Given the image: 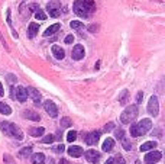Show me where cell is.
Listing matches in <instances>:
<instances>
[{"mask_svg":"<svg viewBox=\"0 0 165 164\" xmlns=\"http://www.w3.org/2000/svg\"><path fill=\"white\" fill-rule=\"evenodd\" d=\"M64 150H65V147H64L62 144H58V145H54V147H52V151H54V153H58V154H61Z\"/></svg>","mask_w":165,"mask_h":164,"instance_id":"cell-33","label":"cell"},{"mask_svg":"<svg viewBox=\"0 0 165 164\" xmlns=\"http://www.w3.org/2000/svg\"><path fill=\"white\" fill-rule=\"evenodd\" d=\"M60 164H71V163H70V161H68V160L62 158V160H61V161H60Z\"/></svg>","mask_w":165,"mask_h":164,"instance_id":"cell-42","label":"cell"},{"mask_svg":"<svg viewBox=\"0 0 165 164\" xmlns=\"http://www.w3.org/2000/svg\"><path fill=\"white\" fill-rule=\"evenodd\" d=\"M87 29H88V32L94 33V32L99 31V26H97V25H90V26H87Z\"/></svg>","mask_w":165,"mask_h":164,"instance_id":"cell-35","label":"cell"},{"mask_svg":"<svg viewBox=\"0 0 165 164\" xmlns=\"http://www.w3.org/2000/svg\"><path fill=\"white\" fill-rule=\"evenodd\" d=\"M26 90H28V96H31V97L33 99L35 103H39V102H41V93H39L36 89L35 87H28Z\"/></svg>","mask_w":165,"mask_h":164,"instance_id":"cell-14","label":"cell"},{"mask_svg":"<svg viewBox=\"0 0 165 164\" xmlns=\"http://www.w3.org/2000/svg\"><path fill=\"white\" fill-rule=\"evenodd\" d=\"M84 54H86V49H84V47L82 45H75L74 48H72V52H71V57H72V60H81V58H84Z\"/></svg>","mask_w":165,"mask_h":164,"instance_id":"cell-11","label":"cell"},{"mask_svg":"<svg viewBox=\"0 0 165 164\" xmlns=\"http://www.w3.org/2000/svg\"><path fill=\"white\" fill-rule=\"evenodd\" d=\"M115 137L117 138V139H123V138H125V131H123V129H116Z\"/></svg>","mask_w":165,"mask_h":164,"instance_id":"cell-34","label":"cell"},{"mask_svg":"<svg viewBox=\"0 0 165 164\" xmlns=\"http://www.w3.org/2000/svg\"><path fill=\"white\" fill-rule=\"evenodd\" d=\"M70 26H71L72 29H75V31H80L81 28H84V25H82L81 22H78V21H71Z\"/></svg>","mask_w":165,"mask_h":164,"instance_id":"cell-29","label":"cell"},{"mask_svg":"<svg viewBox=\"0 0 165 164\" xmlns=\"http://www.w3.org/2000/svg\"><path fill=\"white\" fill-rule=\"evenodd\" d=\"M75 139H77V132L75 131H70L67 134V141L68 142H74Z\"/></svg>","mask_w":165,"mask_h":164,"instance_id":"cell-27","label":"cell"},{"mask_svg":"<svg viewBox=\"0 0 165 164\" xmlns=\"http://www.w3.org/2000/svg\"><path fill=\"white\" fill-rule=\"evenodd\" d=\"M82 2H84V5L88 7V10L94 12V9H96V3H94L93 0H82Z\"/></svg>","mask_w":165,"mask_h":164,"instance_id":"cell-30","label":"cell"},{"mask_svg":"<svg viewBox=\"0 0 165 164\" xmlns=\"http://www.w3.org/2000/svg\"><path fill=\"white\" fill-rule=\"evenodd\" d=\"M38 29H39V25L38 23H31L29 28H28V36L32 39L36 36V33H38Z\"/></svg>","mask_w":165,"mask_h":164,"instance_id":"cell-18","label":"cell"},{"mask_svg":"<svg viewBox=\"0 0 165 164\" xmlns=\"http://www.w3.org/2000/svg\"><path fill=\"white\" fill-rule=\"evenodd\" d=\"M113 163H115V161H113V158H109L107 161H106V164H113Z\"/></svg>","mask_w":165,"mask_h":164,"instance_id":"cell-44","label":"cell"},{"mask_svg":"<svg viewBox=\"0 0 165 164\" xmlns=\"http://www.w3.org/2000/svg\"><path fill=\"white\" fill-rule=\"evenodd\" d=\"M7 82L10 83V84H13V83H16V77L13 76V74H7Z\"/></svg>","mask_w":165,"mask_h":164,"instance_id":"cell-36","label":"cell"},{"mask_svg":"<svg viewBox=\"0 0 165 164\" xmlns=\"http://www.w3.org/2000/svg\"><path fill=\"white\" fill-rule=\"evenodd\" d=\"M5 94V90H3V86H2V83H0V96H3Z\"/></svg>","mask_w":165,"mask_h":164,"instance_id":"cell-43","label":"cell"},{"mask_svg":"<svg viewBox=\"0 0 165 164\" xmlns=\"http://www.w3.org/2000/svg\"><path fill=\"white\" fill-rule=\"evenodd\" d=\"M142 99H143V93H142V92H139L138 96H136V103H141V102H142Z\"/></svg>","mask_w":165,"mask_h":164,"instance_id":"cell-40","label":"cell"},{"mask_svg":"<svg viewBox=\"0 0 165 164\" xmlns=\"http://www.w3.org/2000/svg\"><path fill=\"white\" fill-rule=\"evenodd\" d=\"M44 109L46 110V113H48L51 118H57V116H58V108H57V105H55L54 102H51V100L44 102Z\"/></svg>","mask_w":165,"mask_h":164,"instance_id":"cell-7","label":"cell"},{"mask_svg":"<svg viewBox=\"0 0 165 164\" xmlns=\"http://www.w3.org/2000/svg\"><path fill=\"white\" fill-rule=\"evenodd\" d=\"M23 116H25L26 119H31V120H39L41 119L39 113L33 112V110H25V112H23Z\"/></svg>","mask_w":165,"mask_h":164,"instance_id":"cell-19","label":"cell"},{"mask_svg":"<svg viewBox=\"0 0 165 164\" xmlns=\"http://www.w3.org/2000/svg\"><path fill=\"white\" fill-rule=\"evenodd\" d=\"M0 129L5 132L6 135L9 137H13L15 139H23V132L20 131V128L15 124H10V122H2L0 124Z\"/></svg>","mask_w":165,"mask_h":164,"instance_id":"cell-2","label":"cell"},{"mask_svg":"<svg viewBox=\"0 0 165 164\" xmlns=\"http://www.w3.org/2000/svg\"><path fill=\"white\" fill-rule=\"evenodd\" d=\"M72 10H74V13H75L77 16L84 17V19L90 17V13H91V12L88 10L87 6L84 5L82 0H75V2H74V5H72Z\"/></svg>","mask_w":165,"mask_h":164,"instance_id":"cell-4","label":"cell"},{"mask_svg":"<svg viewBox=\"0 0 165 164\" xmlns=\"http://www.w3.org/2000/svg\"><path fill=\"white\" fill-rule=\"evenodd\" d=\"M35 17H36V19H39V21H45V19H46V15L44 13V10L36 9V10H35Z\"/></svg>","mask_w":165,"mask_h":164,"instance_id":"cell-26","label":"cell"},{"mask_svg":"<svg viewBox=\"0 0 165 164\" xmlns=\"http://www.w3.org/2000/svg\"><path fill=\"white\" fill-rule=\"evenodd\" d=\"M71 119H70V118H62V119H61V128H70V126H71Z\"/></svg>","mask_w":165,"mask_h":164,"instance_id":"cell-28","label":"cell"},{"mask_svg":"<svg viewBox=\"0 0 165 164\" xmlns=\"http://www.w3.org/2000/svg\"><path fill=\"white\" fill-rule=\"evenodd\" d=\"M127 97H129V92L127 90H123L119 96V103L120 105H126L127 103Z\"/></svg>","mask_w":165,"mask_h":164,"instance_id":"cell-24","label":"cell"},{"mask_svg":"<svg viewBox=\"0 0 165 164\" xmlns=\"http://www.w3.org/2000/svg\"><path fill=\"white\" fill-rule=\"evenodd\" d=\"M51 51H52V54H54V57L57 58V60H62V58L65 57L64 49L61 48V47H58V45H54V47L51 48Z\"/></svg>","mask_w":165,"mask_h":164,"instance_id":"cell-15","label":"cell"},{"mask_svg":"<svg viewBox=\"0 0 165 164\" xmlns=\"http://www.w3.org/2000/svg\"><path fill=\"white\" fill-rule=\"evenodd\" d=\"M82 148L78 147V145H71V147L68 148V154L71 155V157H74V158H78V157H81L82 155Z\"/></svg>","mask_w":165,"mask_h":164,"instance_id":"cell-13","label":"cell"},{"mask_svg":"<svg viewBox=\"0 0 165 164\" xmlns=\"http://www.w3.org/2000/svg\"><path fill=\"white\" fill-rule=\"evenodd\" d=\"M46 10L50 12V16L52 17H58L61 13V3L58 0H54V2H50L46 5Z\"/></svg>","mask_w":165,"mask_h":164,"instance_id":"cell-6","label":"cell"},{"mask_svg":"<svg viewBox=\"0 0 165 164\" xmlns=\"http://www.w3.org/2000/svg\"><path fill=\"white\" fill-rule=\"evenodd\" d=\"M84 155H86V160L91 164H97V161L100 160V153L96 150H88L84 153Z\"/></svg>","mask_w":165,"mask_h":164,"instance_id":"cell-10","label":"cell"},{"mask_svg":"<svg viewBox=\"0 0 165 164\" xmlns=\"http://www.w3.org/2000/svg\"><path fill=\"white\" fill-rule=\"evenodd\" d=\"M113 128H115V124H113V122H109V124H107V125L105 126V131H106V132H109V131H112Z\"/></svg>","mask_w":165,"mask_h":164,"instance_id":"cell-37","label":"cell"},{"mask_svg":"<svg viewBox=\"0 0 165 164\" xmlns=\"http://www.w3.org/2000/svg\"><path fill=\"white\" fill-rule=\"evenodd\" d=\"M100 139V132L99 131H93V132H88L86 135V142L88 145H96Z\"/></svg>","mask_w":165,"mask_h":164,"instance_id":"cell-12","label":"cell"},{"mask_svg":"<svg viewBox=\"0 0 165 164\" xmlns=\"http://www.w3.org/2000/svg\"><path fill=\"white\" fill-rule=\"evenodd\" d=\"M0 113H3V115H10L12 113V109L7 106L6 103L3 102H0Z\"/></svg>","mask_w":165,"mask_h":164,"instance_id":"cell-25","label":"cell"},{"mask_svg":"<svg viewBox=\"0 0 165 164\" xmlns=\"http://www.w3.org/2000/svg\"><path fill=\"white\" fill-rule=\"evenodd\" d=\"M72 41H74V35H68L65 38V44H71Z\"/></svg>","mask_w":165,"mask_h":164,"instance_id":"cell-41","label":"cell"},{"mask_svg":"<svg viewBox=\"0 0 165 164\" xmlns=\"http://www.w3.org/2000/svg\"><path fill=\"white\" fill-rule=\"evenodd\" d=\"M54 141H55L54 135H45V137L42 138V144H52Z\"/></svg>","mask_w":165,"mask_h":164,"instance_id":"cell-32","label":"cell"},{"mask_svg":"<svg viewBox=\"0 0 165 164\" xmlns=\"http://www.w3.org/2000/svg\"><path fill=\"white\" fill-rule=\"evenodd\" d=\"M44 132H45V128H42V126H39V128H31L29 129V134L32 137H41V135H44Z\"/></svg>","mask_w":165,"mask_h":164,"instance_id":"cell-22","label":"cell"},{"mask_svg":"<svg viewBox=\"0 0 165 164\" xmlns=\"http://www.w3.org/2000/svg\"><path fill=\"white\" fill-rule=\"evenodd\" d=\"M162 158V154H161V151H151V153H148L146 155H145V163L146 164H155L158 163L160 160Z\"/></svg>","mask_w":165,"mask_h":164,"instance_id":"cell-8","label":"cell"},{"mask_svg":"<svg viewBox=\"0 0 165 164\" xmlns=\"http://www.w3.org/2000/svg\"><path fill=\"white\" fill-rule=\"evenodd\" d=\"M113 147H115V139H113V138H106L105 142H103V145H101V150L106 151V153H109V151L113 150Z\"/></svg>","mask_w":165,"mask_h":164,"instance_id":"cell-16","label":"cell"},{"mask_svg":"<svg viewBox=\"0 0 165 164\" xmlns=\"http://www.w3.org/2000/svg\"><path fill=\"white\" fill-rule=\"evenodd\" d=\"M155 147H156V142L155 141H148V142H145V144L141 145V151H149V150H154Z\"/></svg>","mask_w":165,"mask_h":164,"instance_id":"cell-23","label":"cell"},{"mask_svg":"<svg viewBox=\"0 0 165 164\" xmlns=\"http://www.w3.org/2000/svg\"><path fill=\"white\" fill-rule=\"evenodd\" d=\"M151 128H152V120L151 119H142L141 122H138V124L130 126V135H132V137H141V135H145Z\"/></svg>","mask_w":165,"mask_h":164,"instance_id":"cell-1","label":"cell"},{"mask_svg":"<svg viewBox=\"0 0 165 164\" xmlns=\"http://www.w3.org/2000/svg\"><path fill=\"white\" fill-rule=\"evenodd\" d=\"M122 145H123V148H125L126 151H130V150H132V144H130V141L126 139V138L122 139Z\"/></svg>","mask_w":165,"mask_h":164,"instance_id":"cell-31","label":"cell"},{"mask_svg":"<svg viewBox=\"0 0 165 164\" xmlns=\"http://www.w3.org/2000/svg\"><path fill=\"white\" fill-rule=\"evenodd\" d=\"M31 155H32V147H25L19 151V157L20 158H28Z\"/></svg>","mask_w":165,"mask_h":164,"instance_id":"cell-21","label":"cell"},{"mask_svg":"<svg viewBox=\"0 0 165 164\" xmlns=\"http://www.w3.org/2000/svg\"><path fill=\"white\" fill-rule=\"evenodd\" d=\"M31 160H32V164H44L45 163V155L42 153H36L31 155Z\"/></svg>","mask_w":165,"mask_h":164,"instance_id":"cell-17","label":"cell"},{"mask_svg":"<svg viewBox=\"0 0 165 164\" xmlns=\"http://www.w3.org/2000/svg\"><path fill=\"white\" fill-rule=\"evenodd\" d=\"M48 164H54V160L50 158V160H48Z\"/></svg>","mask_w":165,"mask_h":164,"instance_id":"cell-45","label":"cell"},{"mask_svg":"<svg viewBox=\"0 0 165 164\" xmlns=\"http://www.w3.org/2000/svg\"><path fill=\"white\" fill-rule=\"evenodd\" d=\"M113 161H116V163H113V164H125V160L122 158V157H116V158H113Z\"/></svg>","mask_w":165,"mask_h":164,"instance_id":"cell-39","label":"cell"},{"mask_svg":"<svg viewBox=\"0 0 165 164\" xmlns=\"http://www.w3.org/2000/svg\"><path fill=\"white\" fill-rule=\"evenodd\" d=\"M29 97L28 96V90L26 87H23V86H19V87L15 89V99H17L19 102H26V99Z\"/></svg>","mask_w":165,"mask_h":164,"instance_id":"cell-9","label":"cell"},{"mask_svg":"<svg viewBox=\"0 0 165 164\" xmlns=\"http://www.w3.org/2000/svg\"><path fill=\"white\" fill-rule=\"evenodd\" d=\"M148 112L151 116H156L160 113V102L156 96H152L148 102Z\"/></svg>","mask_w":165,"mask_h":164,"instance_id":"cell-5","label":"cell"},{"mask_svg":"<svg viewBox=\"0 0 165 164\" xmlns=\"http://www.w3.org/2000/svg\"><path fill=\"white\" fill-rule=\"evenodd\" d=\"M5 161H6V164H13V160H12V157L9 155V154H5Z\"/></svg>","mask_w":165,"mask_h":164,"instance_id":"cell-38","label":"cell"},{"mask_svg":"<svg viewBox=\"0 0 165 164\" xmlns=\"http://www.w3.org/2000/svg\"><path fill=\"white\" fill-rule=\"evenodd\" d=\"M136 116H138V106L136 105H130L122 112L120 122L122 124H130V122L136 119Z\"/></svg>","mask_w":165,"mask_h":164,"instance_id":"cell-3","label":"cell"},{"mask_svg":"<svg viewBox=\"0 0 165 164\" xmlns=\"http://www.w3.org/2000/svg\"><path fill=\"white\" fill-rule=\"evenodd\" d=\"M60 28H61L60 23H54V25H51V26L44 32V36H51V35H54V33L57 32Z\"/></svg>","mask_w":165,"mask_h":164,"instance_id":"cell-20","label":"cell"}]
</instances>
